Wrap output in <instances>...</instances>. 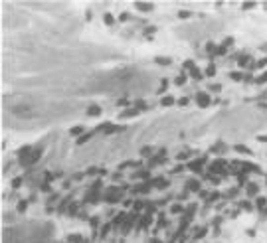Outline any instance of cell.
<instances>
[{
  "mask_svg": "<svg viewBox=\"0 0 267 243\" xmlns=\"http://www.w3.org/2000/svg\"><path fill=\"white\" fill-rule=\"evenodd\" d=\"M257 83H267V71H265V73H261V75L257 77Z\"/></svg>",
  "mask_w": 267,
  "mask_h": 243,
  "instance_id": "14",
  "label": "cell"
},
{
  "mask_svg": "<svg viewBox=\"0 0 267 243\" xmlns=\"http://www.w3.org/2000/svg\"><path fill=\"white\" fill-rule=\"evenodd\" d=\"M235 150H237V152H245V154H251V150H249V148H245V146H241V144H237V146H235Z\"/></svg>",
  "mask_w": 267,
  "mask_h": 243,
  "instance_id": "11",
  "label": "cell"
},
{
  "mask_svg": "<svg viewBox=\"0 0 267 243\" xmlns=\"http://www.w3.org/2000/svg\"><path fill=\"white\" fill-rule=\"evenodd\" d=\"M212 91H218V93H220V89H222V87H220V85H216V83H214V85H212Z\"/></svg>",
  "mask_w": 267,
  "mask_h": 243,
  "instance_id": "23",
  "label": "cell"
},
{
  "mask_svg": "<svg viewBox=\"0 0 267 243\" xmlns=\"http://www.w3.org/2000/svg\"><path fill=\"white\" fill-rule=\"evenodd\" d=\"M172 103H174V97H162V105H164V107L172 105Z\"/></svg>",
  "mask_w": 267,
  "mask_h": 243,
  "instance_id": "12",
  "label": "cell"
},
{
  "mask_svg": "<svg viewBox=\"0 0 267 243\" xmlns=\"http://www.w3.org/2000/svg\"><path fill=\"white\" fill-rule=\"evenodd\" d=\"M257 208H259V210H267V200L265 198H257Z\"/></svg>",
  "mask_w": 267,
  "mask_h": 243,
  "instance_id": "6",
  "label": "cell"
},
{
  "mask_svg": "<svg viewBox=\"0 0 267 243\" xmlns=\"http://www.w3.org/2000/svg\"><path fill=\"white\" fill-rule=\"evenodd\" d=\"M69 133H71V134H79V133H83V127L79 125V127H75V129H71Z\"/></svg>",
  "mask_w": 267,
  "mask_h": 243,
  "instance_id": "15",
  "label": "cell"
},
{
  "mask_svg": "<svg viewBox=\"0 0 267 243\" xmlns=\"http://www.w3.org/2000/svg\"><path fill=\"white\" fill-rule=\"evenodd\" d=\"M245 194H247V196H251V198H253V196H257V194H259L257 184H253V182H247V184H245Z\"/></svg>",
  "mask_w": 267,
  "mask_h": 243,
  "instance_id": "2",
  "label": "cell"
},
{
  "mask_svg": "<svg viewBox=\"0 0 267 243\" xmlns=\"http://www.w3.org/2000/svg\"><path fill=\"white\" fill-rule=\"evenodd\" d=\"M103 22H105V24H109V26H111V24L115 22V20H113V14H105V16H103Z\"/></svg>",
  "mask_w": 267,
  "mask_h": 243,
  "instance_id": "10",
  "label": "cell"
},
{
  "mask_svg": "<svg viewBox=\"0 0 267 243\" xmlns=\"http://www.w3.org/2000/svg\"><path fill=\"white\" fill-rule=\"evenodd\" d=\"M156 63H160V65H170L172 59H168V57H156Z\"/></svg>",
  "mask_w": 267,
  "mask_h": 243,
  "instance_id": "7",
  "label": "cell"
},
{
  "mask_svg": "<svg viewBox=\"0 0 267 243\" xmlns=\"http://www.w3.org/2000/svg\"><path fill=\"white\" fill-rule=\"evenodd\" d=\"M119 20H121V22H127V20H129V14H127V12H125V14H121V16H119Z\"/></svg>",
  "mask_w": 267,
  "mask_h": 243,
  "instance_id": "20",
  "label": "cell"
},
{
  "mask_svg": "<svg viewBox=\"0 0 267 243\" xmlns=\"http://www.w3.org/2000/svg\"><path fill=\"white\" fill-rule=\"evenodd\" d=\"M184 69H188V71H192V69H196V63H194L192 59H186V61H184Z\"/></svg>",
  "mask_w": 267,
  "mask_h": 243,
  "instance_id": "8",
  "label": "cell"
},
{
  "mask_svg": "<svg viewBox=\"0 0 267 243\" xmlns=\"http://www.w3.org/2000/svg\"><path fill=\"white\" fill-rule=\"evenodd\" d=\"M133 176L135 178H148V172H146V170H141V172H135Z\"/></svg>",
  "mask_w": 267,
  "mask_h": 243,
  "instance_id": "13",
  "label": "cell"
},
{
  "mask_svg": "<svg viewBox=\"0 0 267 243\" xmlns=\"http://www.w3.org/2000/svg\"><path fill=\"white\" fill-rule=\"evenodd\" d=\"M178 103H180V105H188V97H182V99L178 101Z\"/></svg>",
  "mask_w": 267,
  "mask_h": 243,
  "instance_id": "22",
  "label": "cell"
},
{
  "mask_svg": "<svg viewBox=\"0 0 267 243\" xmlns=\"http://www.w3.org/2000/svg\"><path fill=\"white\" fill-rule=\"evenodd\" d=\"M190 75H192V77L196 79V81H202V77H204V73H202V71L198 69V67H196V69H192V71H190Z\"/></svg>",
  "mask_w": 267,
  "mask_h": 243,
  "instance_id": "5",
  "label": "cell"
},
{
  "mask_svg": "<svg viewBox=\"0 0 267 243\" xmlns=\"http://www.w3.org/2000/svg\"><path fill=\"white\" fill-rule=\"evenodd\" d=\"M196 103L200 107H208L210 105V95L208 93H196Z\"/></svg>",
  "mask_w": 267,
  "mask_h": 243,
  "instance_id": "1",
  "label": "cell"
},
{
  "mask_svg": "<svg viewBox=\"0 0 267 243\" xmlns=\"http://www.w3.org/2000/svg\"><path fill=\"white\" fill-rule=\"evenodd\" d=\"M87 115H93V117H97V115H101V109L97 107V105H89Z\"/></svg>",
  "mask_w": 267,
  "mask_h": 243,
  "instance_id": "3",
  "label": "cell"
},
{
  "mask_svg": "<svg viewBox=\"0 0 267 243\" xmlns=\"http://www.w3.org/2000/svg\"><path fill=\"white\" fill-rule=\"evenodd\" d=\"M255 65H257V67H265V65H267V57H263V59H259V61H257Z\"/></svg>",
  "mask_w": 267,
  "mask_h": 243,
  "instance_id": "16",
  "label": "cell"
},
{
  "mask_svg": "<svg viewBox=\"0 0 267 243\" xmlns=\"http://www.w3.org/2000/svg\"><path fill=\"white\" fill-rule=\"evenodd\" d=\"M230 77L234 79V81H239V77H241V73H237V71H235V73H232V75H230Z\"/></svg>",
  "mask_w": 267,
  "mask_h": 243,
  "instance_id": "19",
  "label": "cell"
},
{
  "mask_svg": "<svg viewBox=\"0 0 267 243\" xmlns=\"http://www.w3.org/2000/svg\"><path fill=\"white\" fill-rule=\"evenodd\" d=\"M206 73H208V75H214V73H216V67H214V65H210L208 69H206Z\"/></svg>",
  "mask_w": 267,
  "mask_h": 243,
  "instance_id": "18",
  "label": "cell"
},
{
  "mask_svg": "<svg viewBox=\"0 0 267 243\" xmlns=\"http://www.w3.org/2000/svg\"><path fill=\"white\" fill-rule=\"evenodd\" d=\"M172 211H174V213H178V211H182V206H180V204H176V206L172 208Z\"/></svg>",
  "mask_w": 267,
  "mask_h": 243,
  "instance_id": "21",
  "label": "cell"
},
{
  "mask_svg": "<svg viewBox=\"0 0 267 243\" xmlns=\"http://www.w3.org/2000/svg\"><path fill=\"white\" fill-rule=\"evenodd\" d=\"M239 206H241V208H244V210H253V208H251V204H249V202H241V204H239Z\"/></svg>",
  "mask_w": 267,
  "mask_h": 243,
  "instance_id": "17",
  "label": "cell"
},
{
  "mask_svg": "<svg viewBox=\"0 0 267 243\" xmlns=\"http://www.w3.org/2000/svg\"><path fill=\"white\" fill-rule=\"evenodd\" d=\"M135 8H137V10H143V12H148V10H152V4H141V2H137Z\"/></svg>",
  "mask_w": 267,
  "mask_h": 243,
  "instance_id": "4",
  "label": "cell"
},
{
  "mask_svg": "<svg viewBox=\"0 0 267 243\" xmlns=\"http://www.w3.org/2000/svg\"><path fill=\"white\" fill-rule=\"evenodd\" d=\"M186 79H188V75H184V73H180L176 77V85H184L186 83Z\"/></svg>",
  "mask_w": 267,
  "mask_h": 243,
  "instance_id": "9",
  "label": "cell"
}]
</instances>
